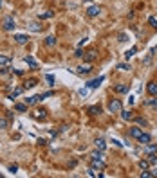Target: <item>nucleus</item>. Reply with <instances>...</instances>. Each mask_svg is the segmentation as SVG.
<instances>
[{
	"label": "nucleus",
	"instance_id": "obj_24",
	"mask_svg": "<svg viewBox=\"0 0 157 178\" xmlns=\"http://www.w3.org/2000/svg\"><path fill=\"white\" fill-rule=\"evenodd\" d=\"M52 16H54V13H52V11H45V13H40V15H38V18H40V20H45V18H52Z\"/></svg>",
	"mask_w": 157,
	"mask_h": 178
},
{
	"label": "nucleus",
	"instance_id": "obj_37",
	"mask_svg": "<svg viewBox=\"0 0 157 178\" xmlns=\"http://www.w3.org/2000/svg\"><path fill=\"white\" fill-rule=\"evenodd\" d=\"M87 94H89L87 88H81V90H80V96H81V97H87Z\"/></svg>",
	"mask_w": 157,
	"mask_h": 178
},
{
	"label": "nucleus",
	"instance_id": "obj_33",
	"mask_svg": "<svg viewBox=\"0 0 157 178\" xmlns=\"http://www.w3.org/2000/svg\"><path fill=\"white\" fill-rule=\"evenodd\" d=\"M118 68H119V70H130V65H128V63H119Z\"/></svg>",
	"mask_w": 157,
	"mask_h": 178
},
{
	"label": "nucleus",
	"instance_id": "obj_41",
	"mask_svg": "<svg viewBox=\"0 0 157 178\" xmlns=\"http://www.w3.org/2000/svg\"><path fill=\"white\" fill-rule=\"evenodd\" d=\"M152 173V176H157V169H153V171H150Z\"/></svg>",
	"mask_w": 157,
	"mask_h": 178
},
{
	"label": "nucleus",
	"instance_id": "obj_31",
	"mask_svg": "<svg viewBox=\"0 0 157 178\" xmlns=\"http://www.w3.org/2000/svg\"><path fill=\"white\" fill-rule=\"evenodd\" d=\"M45 81L49 83V87H54V76H51V74L45 76Z\"/></svg>",
	"mask_w": 157,
	"mask_h": 178
},
{
	"label": "nucleus",
	"instance_id": "obj_42",
	"mask_svg": "<svg viewBox=\"0 0 157 178\" xmlns=\"http://www.w3.org/2000/svg\"><path fill=\"white\" fill-rule=\"evenodd\" d=\"M0 6H2V0H0Z\"/></svg>",
	"mask_w": 157,
	"mask_h": 178
},
{
	"label": "nucleus",
	"instance_id": "obj_5",
	"mask_svg": "<svg viewBox=\"0 0 157 178\" xmlns=\"http://www.w3.org/2000/svg\"><path fill=\"white\" fill-rule=\"evenodd\" d=\"M103 81H105V77H103V76H99V77H96V79L89 81V83H87V87H89V88H98V87L101 85Z\"/></svg>",
	"mask_w": 157,
	"mask_h": 178
},
{
	"label": "nucleus",
	"instance_id": "obj_20",
	"mask_svg": "<svg viewBox=\"0 0 157 178\" xmlns=\"http://www.w3.org/2000/svg\"><path fill=\"white\" fill-rule=\"evenodd\" d=\"M114 90H116L118 94H127L128 92V85H116V88H114Z\"/></svg>",
	"mask_w": 157,
	"mask_h": 178
},
{
	"label": "nucleus",
	"instance_id": "obj_15",
	"mask_svg": "<svg viewBox=\"0 0 157 178\" xmlns=\"http://www.w3.org/2000/svg\"><path fill=\"white\" fill-rule=\"evenodd\" d=\"M11 63V56H7V54H0V67H6Z\"/></svg>",
	"mask_w": 157,
	"mask_h": 178
},
{
	"label": "nucleus",
	"instance_id": "obj_7",
	"mask_svg": "<svg viewBox=\"0 0 157 178\" xmlns=\"http://www.w3.org/2000/svg\"><path fill=\"white\" fill-rule=\"evenodd\" d=\"M13 40L16 41L18 45H25L27 41H29V38H27L25 34H15V36H13Z\"/></svg>",
	"mask_w": 157,
	"mask_h": 178
},
{
	"label": "nucleus",
	"instance_id": "obj_34",
	"mask_svg": "<svg viewBox=\"0 0 157 178\" xmlns=\"http://www.w3.org/2000/svg\"><path fill=\"white\" fill-rule=\"evenodd\" d=\"M9 171H11V173H16V171H18V165H16V164H11V165H9Z\"/></svg>",
	"mask_w": 157,
	"mask_h": 178
},
{
	"label": "nucleus",
	"instance_id": "obj_17",
	"mask_svg": "<svg viewBox=\"0 0 157 178\" xmlns=\"http://www.w3.org/2000/svg\"><path fill=\"white\" fill-rule=\"evenodd\" d=\"M24 61H25V63H27L31 68H38V63L33 59V56H25V58H24Z\"/></svg>",
	"mask_w": 157,
	"mask_h": 178
},
{
	"label": "nucleus",
	"instance_id": "obj_19",
	"mask_svg": "<svg viewBox=\"0 0 157 178\" xmlns=\"http://www.w3.org/2000/svg\"><path fill=\"white\" fill-rule=\"evenodd\" d=\"M144 104L146 106H152V108H157V96H152V99L144 101Z\"/></svg>",
	"mask_w": 157,
	"mask_h": 178
},
{
	"label": "nucleus",
	"instance_id": "obj_26",
	"mask_svg": "<svg viewBox=\"0 0 157 178\" xmlns=\"http://www.w3.org/2000/svg\"><path fill=\"white\" fill-rule=\"evenodd\" d=\"M139 167H141V169H148V167H150V160H139Z\"/></svg>",
	"mask_w": 157,
	"mask_h": 178
},
{
	"label": "nucleus",
	"instance_id": "obj_25",
	"mask_svg": "<svg viewBox=\"0 0 157 178\" xmlns=\"http://www.w3.org/2000/svg\"><path fill=\"white\" fill-rule=\"evenodd\" d=\"M15 110H16V112H27V104L16 103V104H15Z\"/></svg>",
	"mask_w": 157,
	"mask_h": 178
},
{
	"label": "nucleus",
	"instance_id": "obj_11",
	"mask_svg": "<svg viewBox=\"0 0 157 178\" xmlns=\"http://www.w3.org/2000/svg\"><path fill=\"white\" fill-rule=\"evenodd\" d=\"M90 70H92V68H90V65H80V67L76 68V72H78L80 76H85V74H89Z\"/></svg>",
	"mask_w": 157,
	"mask_h": 178
},
{
	"label": "nucleus",
	"instance_id": "obj_27",
	"mask_svg": "<svg viewBox=\"0 0 157 178\" xmlns=\"http://www.w3.org/2000/svg\"><path fill=\"white\" fill-rule=\"evenodd\" d=\"M135 122H137V124H141V126H148V121H146V119H143V117H135Z\"/></svg>",
	"mask_w": 157,
	"mask_h": 178
},
{
	"label": "nucleus",
	"instance_id": "obj_39",
	"mask_svg": "<svg viewBox=\"0 0 157 178\" xmlns=\"http://www.w3.org/2000/svg\"><path fill=\"white\" fill-rule=\"evenodd\" d=\"M13 72H15V74H16V76H22V74H24V72H22V70H20V68H13Z\"/></svg>",
	"mask_w": 157,
	"mask_h": 178
},
{
	"label": "nucleus",
	"instance_id": "obj_1",
	"mask_svg": "<svg viewBox=\"0 0 157 178\" xmlns=\"http://www.w3.org/2000/svg\"><path fill=\"white\" fill-rule=\"evenodd\" d=\"M108 110H110L112 113H121V110H123L121 101H119V99H112V101L108 103Z\"/></svg>",
	"mask_w": 157,
	"mask_h": 178
},
{
	"label": "nucleus",
	"instance_id": "obj_22",
	"mask_svg": "<svg viewBox=\"0 0 157 178\" xmlns=\"http://www.w3.org/2000/svg\"><path fill=\"white\" fill-rule=\"evenodd\" d=\"M45 45H47V47H54V45H56V38H54V36H47V38H45Z\"/></svg>",
	"mask_w": 157,
	"mask_h": 178
},
{
	"label": "nucleus",
	"instance_id": "obj_13",
	"mask_svg": "<svg viewBox=\"0 0 157 178\" xmlns=\"http://www.w3.org/2000/svg\"><path fill=\"white\" fill-rule=\"evenodd\" d=\"M141 133H143V130L137 128V126L130 128V137H134V139H139V137H141Z\"/></svg>",
	"mask_w": 157,
	"mask_h": 178
},
{
	"label": "nucleus",
	"instance_id": "obj_10",
	"mask_svg": "<svg viewBox=\"0 0 157 178\" xmlns=\"http://www.w3.org/2000/svg\"><path fill=\"white\" fill-rule=\"evenodd\" d=\"M45 115H47V112H45L44 108H38V110H34V113H33V117H34V119H38V121H40V119L44 121V119H45Z\"/></svg>",
	"mask_w": 157,
	"mask_h": 178
},
{
	"label": "nucleus",
	"instance_id": "obj_38",
	"mask_svg": "<svg viewBox=\"0 0 157 178\" xmlns=\"http://www.w3.org/2000/svg\"><path fill=\"white\" fill-rule=\"evenodd\" d=\"M150 164H157V156H155V153L150 155Z\"/></svg>",
	"mask_w": 157,
	"mask_h": 178
},
{
	"label": "nucleus",
	"instance_id": "obj_30",
	"mask_svg": "<svg viewBox=\"0 0 157 178\" xmlns=\"http://www.w3.org/2000/svg\"><path fill=\"white\" fill-rule=\"evenodd\" d=\"M7 124H9V122H7V119L0 117V130H6V128H7Z\"/></svg>",
	"mask_w": 157,
	"mask_h": 178
},
{
	"label": "nucleus",
	"instance_id": "obj_9",
	"mask_svg": "<svg viewBox=\"0 0 157 178\" xmlns=\"http://www.w3.org/2000/svg\"><path fill=\"white\" fill-rule=\"evenodd\" d=\"M146 90H148L150 96H157V83L155 81H150L148 85H146Z\"/></svg>",
	"mask_w": 157,
	"mask_h": 178
},
{
	"label": "nucleus",
	"instance_id": "obj_32",
	"mask_svg": "<svg viewBox=\"0 0 157 178\" xmlns=\"http://www.w3.org/2000/svg\"><path fill=\"white\" fill-rule=\"evenodd\" d=\"M148 24L157 29V18H155V16H150V18H148Z\"/></svg>",
	"mask_w": 157,
	"mask_h": 178
},
{
	"label": "nucleus",
	"instance_id": "obj_14",
	"mask_svg": "<svg viewBox=\"0 0 157 178\" xmlns=\"http://www.w3.org/2000/svg\"><path fill=\"white\" fill-rule=\"evenodd\" d=\"M94 144H96V148L101 149V151L107 149V142H105V139H96V140H94Z\"/></svg>",
	"mask_w": 157,
	"mask_h": 178
},
{
	"label": "nucleus",
	"instance_id": "obj_2",
	"mask_svg": "<svg viewBox=\"0 0 157 178\" xmlns=\"http://www.w3.org/2000/svg\"><path fill=\"white\" fill-rule=\"evenodd\" d=\"M2 29H4V31H13V29H15V20H13V16H6V18L2 20Z\"/></svg>",
	"mask_w": 157,
	"mask_h": 178
},
{
	"label": "nucleus",
	"instance_id": "obj_18",
	"mask_svg": "<svg viewBox=\"0 0 157 178\" xmlns=\"http://www.w3.org/2000/svg\"><path fill=\"white\" fill-rule=\"evenodd\" d=\"M121 117H123L125 121H130V119H134V112H130V110H121Z\"/></svg>",
	"mask_w": 157,
	"mask_h": 178
},
{
	"label": "nucleus",
	"instance_id": "obj_23",
	"mask_svg": "<svg viewBox=\"0 0 157 178\" xmlns=\"http://www.w3.org/2000/svg\"><path fill=\"white\" fill-rule=\"evenodd\" d=\"M135 52H137V47H132V49H128L127 52H125V58H127V59H130V58L135 54Z\"/></svg>",
	"mask_w": 157,
	"mask_h": 178
},
{
	"label": "nucleus",
	"instance_id": "obj_16",
	"mask_svg": "<svg viewBox=\"0 0 157 178\" xmlns=\"http://www.w3.org/2000/svg\"><path fill=\"white\" fill-rule=\"evenodd\" d=\"M90 115H99L101 113V106L99 104H94V106H89V110H87Z\"/></svg>",
	"mask_w": 157,
	"mask_h": 178
},
{
	"label": "nucleus",
	"instance_id": "obj_8",
	"mask_svg": "<svg viewBox=\"0 0 157 178\" xmlns=\"http://www.w3.org/2000/svg\"><path fill=\"white\" fill-rule=\"evenodd\" d=\"M99 13H101V9H99L98 6H90V7L87 9V15H89L90 18H94V16H98Z\"/></svg>",
	"mask_w": 157,
	"mask_h": 178
},
{
	"label": "nucleus",
	"instance_id": "obj_29",
	"mask_svg": "<svg viewBox=\"0 0 157 178\" xmlns=\"http://www.w3.org/2000/svg\"><path fill=\"white\" fill-rule=\"evenodd\" d=\"M90 158H103V151L99 149V151H94L92 155H90Z\"/></svg>",
	"mask_w": 157,
	"mask_h": 178
},
{
	"label": "nucleus",
	"instance_id": "obj_3",
	"mask_svg": "<svg viewBox=\"0 0 157 178\" xmlns=\"http://www.w3.org/2000/svg\"><path fill=\"white\" fill-rule=\"evenodd\" d=\"M90 167H94L96 171H103L107 165H105L103 158H92V162H90Z\"/></svg>",
	"mask_w": 157,
	"mask_h": 178
},
{
	"label": "nucleus",
	"instance_id": "obj_12",
	"mask_svg": "<svg viewBox=\"0 0 157 178\" xmlns=\"http://www.w3.org/2000/svg\"><path fill=\"white\" fill-rule=\"evenodd\" d=\"M137 140H139V142H141V144L144 146V144H148V142H152V135H150V133H141V137H139Z\"/></svg>",
	"mask_w": 157,
	"mask_h": 178
},
{
	"label": "nucleus",
	"instance_id": "obj_21",
	"mask_svg": "<svg viewBox=\"0 0 157 178\" xmlns=\"http://www.w3.org/2000/svg\"><path fill=\"white\" fill-rule=\"evenodd\" d=\"M33 87H36V79H33V77L27 79V81L24 83V88H25V90H27V88H33Z\"/></svg>",
	"mask_w": 157,
	"mask_h": 178
},
{
	"label": "nucleus",
	"instance_id": "obj_35",
	"mask_svg": "<svg viewBox=\"0 0 157 178\" xmlns=\"http://www.w3.org/2000/svg\"><path fill=\"white\" fill-rule=\"evenodd\" d=\"M29 27H31V31H34V33H36V31H40V25L38 24H31Z\"/></svg>",
	"mask_w": 157,
	"mask_h": 178
},
{
	"label": "nucleus",
	"instance_id": "obj_28",
	"mask_svg": "<svg viewBox=\"0 0 157 178\" xmlns=\"http://www.w3.org/2000/svg\"><path fill=\"white\" fill-rule=\"evenodd\" d=\"M118 40H119V43H125V41L128 40V36L125 34V33H119V34H118Z\"/></svg>",
	"mask_w": 157,
	"mask_h": 178
},
{
	"label": "nucleus",
	"instance_id": "obj_40",
	"mask_svg": "<svg viewBox=\"0 0 157 178\" xmlns=\"http://www.w3.org/2000/svg\"><path fill=\"white\" fill-rule=\"evenodd\" d=\"M76 58H83V52H81V50H80V49H78V50H76Z\"/></svg>",
	"mask_w": 157,
	"mask_h": 178
},
{
	"label": "nucleus",
	"instance_id": "obj_36",
	"mask_svg": "<svg viewBox=\"0 0 157 178\" xmlns=\"http://www.w3.org/2000/svg\"><path fill=\"white\" fill-rule=\"evenodd\" d=\"M87 41H89L87 38H81V40L78 41V47H83V45H85V43H87Z\"/></svg>",
	"mask_w": 157,
	"mask_h": 178
},
{
	"label": "nucleus",
	"instance_id": "obj_6",
	"mask_svg": "<svg viewBox=\"0 0 157 178\" xmlns=\"http://www.w3.org/2000/svg\"><path fill=\"white\" fill-rule=\"evenodd\" d=\"M96 56H98V52L92 49V50H89V52H85V54H83V59H85L87 63H90V61L96 59Z\"/></svg>",
	"mask_w": 157,
	"mask_h": 178
},
{
	"label": "nucleus",
	"instance_id": "obj_4",
	"mask_svg": "<svg viewBox=\"0 0 157 178\" xmlns=\"http://www.w3.org/2000/svg\"><path fill=\"white\" fill-rule=\"evenodd\" d=\"M144 155L146 156H150V155H153V153H157V144H152V142H148V144H144Z\"/></svg>",
	"mask_w": 157,
	"mask_h": 178
}]
</instances>
